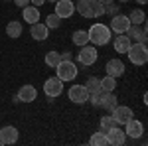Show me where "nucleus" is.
Returning <instances> with one entry per match:
<instances>
[{
	"label": "nucleus",
	"mask_w": 148,
	"mask_h": 146,
	"mask_svg": "<svg viewBox=\"0 0 148 146\" xmlns=\"http://www.w3.org/2000/svg\"><path fill=\"white\" fill-rule=\"evenodd\" d=\"M87 36H89V44H93V45H107L111 42V38H113L111 36V28L101 22L93 24L89 28V32H87Z\"/></svg>",
	"instance_id": "obj_1"
},
{
	"label": "nucleus",
	"mask_w": 148,
	"mask_h": 146,
	"mask_svg": "<svg viewBox=\"0 0 148 146\" xmlns=\"http://www.w3.org/2000/svg\"><path fill=\"white\" fill-rule=\"evenodd\" d=\"M126 56H128V59H130V63H134V65H144V63L148 61L146 44H142V42H134V44H130L128 51H126Z\"/></svg>",
	"instance_id": "obj_2"
},
{
	"label": "nucleus",
	"mask_w": 148,
	"mask_h": 146,
	"mask_svg": "<svg viewBox=\"0 0 148 146\" xmlns=\"http://www.w3.org/2000/svg\"><path fill=\"white\" fill-rule=\"evenodd\" d=\"M56 71H57V77L61 79L63 83L65 81H73V79L77 77V73H79V69L73 63V59L71 61H59L56 65Z\"/></svg>",
	"instance_id": "obj_3"
},
{
	"label": "nucleus",
	"mask_w": 148,
	"mask_h": 146,
	"mask_svg": "<svg viewBox=\"0 0 148 146\" xmlns=\"http://www.w3.org/2000/svg\"><path fill=\"white\" fill-rule=\"evenodd\" d=\"M97 57H99V51H97V47L95 45H81L79 53H77V61H79L81 65H93L95 61H97Z\"/></svg>",
	"instance_id": "obj_4"
},
{
	"label": "nucleus",
	"mask_w": 148,
	"mask_h": 146,
	"mask_svg": "<svg viewBox=\"0 0 148 146\" xmlns=\"http://www.w3.org/2000/svg\"><path fill=\"white\" fill-rule=\"evenodd\" d=\"M111 117H113V121L119 126H125L132 117H134V112H132V109L130 107H125V105H116L113 111H111Z\"/></svg>",
	"instance_id": "obj_5"
},
{
	"label": "nucleus",
	"mask_w": 148,
	"mask_h": 146,
	"mask_svg": "<svg viewBox=\"0 0 148 146\" xmlns=\"http://www.w3.org/2000/svg\"><path fill=\"white\" fill-rule=\"evenodd\" d=\"M44 93H46L49 99L59 97V95L63 93V81L57 77V75H56V77H49L46 83H44Z\"/></svg>",
	"instance_id": "obj_6"
},
{
	"label": "nucleus",
	"mask_w": 148,
	"mask_h": 146,
	"mask_svg": "<svg viewBox=\"0 0 148 146\" xmlns=\"http://www.w3.org/2000/svg\"><path fill=\"white\" fill-rule=\"evenodd\" d=\"M67 95H69V101H73L75 105H83V103L89 101V91L85 85H71Z\"/></svg>",
	"instance_id": "obj_7"
},
{
	"label": "nucleus",
	"mask_w": 148,
	"mask_h": 146,
	"mask_svg": "<svg viewBox=\"0 0 148 146\" xmlns=\"http://www.w3.org/2000/svg\"><path fill=\"white\" fill-rule=\"evenodd\" d=\"M105 71H107V75H111V77L116 79V77H123V75H125L126 67H125V63H123L119 57H113V59H109V61H107Z\"/></svg>",
	"instance_id": "obj_8"
},
{
	"label": "nucleus",
	"mask_w": 148,
	"mask_h": 146,
	"mask_svg": "<svg viewBox=\"0 0 148 146\" xmlns=\"http://www.w3.org/2000/svg\"><path fill=\"white\" fill-rule=\"evenodd\" d=\"M105 134H107V140H109V144L123 146V144L126 142V132H125V128H121L119 124H116V126H113L111 130H107Z\"/></svg>",
	"instance_id": "obj_9"
},
{
	"label": "nucleus",
	"mask_w": 148,
	"mask_h": 146,
	"mask_svg": "<svg viewBox=\"0 0 148 146\" xmlns=\"http://www.w3.org/2000/svg\"><path fill=\"white\" fill-rule=\"evenodd\" d=\"M125 132H126V136H130V138L136 140V138H140V136H144V124L132 117V119L125 124Z\"/></svg>",
	"instance_id": "obj_10"
},
{
	"label": "nucleus",
	"mask_w": 148,
	"mask_h": 146,
	"mask_svg": "<svg viewBox=\"0 0 148 146\" xmlns=\"http://www.w3.org/2000/svg\"><path fill=\"white\" fill-rule=\"evenodd\" d=\"M73 12H75V4H73L71 0H57L56 2V14L61 18V20L71 18Z\"/></svg>",
	"instance_id": "obj_11"
},
{
	"label": "nucleus",
	"mask_w": 148,
	"mask_h": 146,
	"mask_svg": "<svg viewBox=\"0 0 148 146\" xmlns=\"http://www.w3.org/2000/svg\"><path fill=\"white\" fill-rule=\"evenodd\" d=\"M128 26H130V20H128V16L125 14H116L113 16V20H111V32H116V34H125L126 30H128Z\"/></svg>",
	"instance_id": "obj_12"
},
{
	"label": "nucleus",
	"mask_w": 148,
	"mask_h": 146,
	"mask_svg": "<svg viewBox=\"0 0 148 146\" xmlns=\"http://www.w3.org/2000/svg\"><path fill=\"white\" fill-rule=\"evenodd\" d=\"M0 142L2 144H16L18 142V128L10 126V124L2 126L0 128Z\"/></svg>",
	"instance_id": "obj_13"
},
{
	"label": "nucleus",
	"mask_w": 148,
	"mask_h": 146,
	"mask_svg": "<svg viewBox=\"0 0 148 146\" xmlns=\"http://www.w3.org/2000/svg\"><path fill=\"white\" fill-rule=\"evenodd\" d=\"M16 97H18L20 103H32L38 97V89H36L34 85H22L18 89V93H16Z\"/></svg>",
	"instance_id": "obj_14"
},
{
	"label": "nucleus",
	"mask_w": 148,
	"mask_h": 146,
	"mask_svg": "<svg viewBox=\"0 0 148 146\" xmlns=\"http://www.w3.org/2000/svg\"><path fill=\"white\" fill-rule=\"evenodd\" d=\"M47 34H49V28H47L46 24H42V22L32 24V28H30V36L34 38L36 42H44V40H47Z\"/></svg>",
	"instance_id": "obj_15"
},
{
	"label": "nucleus",
	"mask_w": 148,
	"mask_h": 146,
	"mask_svg": "<svg viewBox=\"0 0 148 146\" xmlns=\"http://www.w3.org/2000/svg\"><path fill=\"white\" fill-rule=\"evenodd\" d=\"M125 34L128 36L130 40H134V42H142V44H146V28H140V26H136V24H130Z\"/></svg>",
	"instance_id": "obj_16"
},
{
	"label": "nucleus",
	"mask_w": 148,
	"mask_h": 146,
	"mask_svg": "<svg viewBox=\"0 0 148 146\" xmlns=\"http://www.w3.org/2000/svg\"><path fill=\"white\" fill-rule=\"evenodd\" d=\"M22 18H24V22L26 24H36V22H40V8L38 6H24L22 8Z\"/></svg>",
	"instance_id": "obj_17"
},
{
	"label": "nucleus",
	"mask_w": 148,
	"mask_h": 146,
	"mask_svg": "<svg viewBox=\"0 0 148 146\" xmlns=\"http://www.w3.org/2000/svg\"><path fill=\"white\" fill-rule=\"evenodd\" d=\"M130 44H132V40H130L126 34H116V38H114V42H113L116 53H126L128 47H130Z\"/></svg>",
	"instance_id": "obj_18"
},
{
	"label": "nucleus",
	"mask_w": 148,
	"mask_h": 146,
	"mask_svg": "<svg viewBox=\"0 0 148 146\" xmlns=\"http://www.w3.org/2000/svg\"><path fill=\"white\" fill-rule=\"evenodd\" d=\"M93 2L95 0H77L75 12H79L83 18H93Z\"/></svg>",
	"instance_id": "obj_19"
},
{
	"label": "nucleus",
	"mask_w": 148,
	"mask_h": 146,
	"mask_svg": "<svg viewBox=\"0 0 148 146\" xmlns=\"http://www.w3.org/2000/svg\"><path fill=\"white\" fill-rule=\"evenodd\" d=\"M24 32V26L22 22H18V20H12V22H8V26H6V36L10 38V40H18L20 36H22Z\"/></svg>",
	"instance_id": "obj_20"
},
{
	"label": "nucleus",
	"mask_w": 148,
	"mask_h": 146,
	"mask_svg": "<svg viewBox=\"0 0 148 146\" xmlns=\"http://www.w3.org/2000/svg\"><path fill=\"white\" fill-rule=\"evenodd\" d=\"M116 105H119V99H116L114 91H113V93H105V99H103V103H101V107H105V111L111 112Z\"/></svg>",
	"instance_id": "obj_21"
},
{
	"label": "nucleus",
	"mask_w": 148,
	"mask_h": 146,
	"mask_svg": "<svg viewBox=\"0 0 148 146\" xmlns=\"http://www.w3.org/2000/svg\"><path fill=\"white\" fill-rule=\"evenodd\" d=\"M128 20H130V24L142 26V24H144V20H146V14H144V10H140V8H134V10L128 14Z\"/></svg>",
	"instance_id": "obj_22"
},
{
	"label": "nucleus",
	"mask_w": 148,
	"mask_h": 146,
	"mask_svg": "<svg viewBox=\"0 0 148 146\" xmlns=\"http://www.w3.org/2000/svg\"><path fill=\"white\" fill-rule=\"evenodd\" d=\"M114 89H116V79L111 77V75H105V77L101 79V91H105V93H113Z\"/></svg>",
	"instance_id": "obj_23"
},
{
	"label": "nucleus",
	"mask_w": 148,
	"mask_h": 146,
	"mask_svg": "<svg viewBox=\"0 0 148 146\" xmlns=\"http://www.w3.org/2000/svg\"><path fill=\"white\" fill-rule=\"evenodd\" d=\"M71 40H73V44L75 45H85V44H89V36H87V32L85 30H75L73 32V36H71Z\"/></svg>",
	"instance_id": "obj_24"
},
{
	"label": "nucleus",
	"mask_w": 148,
	"mask_h": 146,
	"mask_svg": "<svg viewBox=\"0 0 148 146\" xmlns=\"http://www.w3.org/2000/svg\"><path fill=\"white\" fill-rule=\"evenodd\" d=\"M89 144H93V146H105V144H109L107 134H105L103 130H99V132H93L91 138H89Z\"/></svg>",
	"instance_id": "obj_25"
},
{
	"label": "nucleus",
	"mask_w": 148,
	"mask_h": 146,
	"mask_svg": "<svg viewBox=\"0 0 148 146\" xmlns=\"http://www.w3.org/2000/svg\"><path fill=\"white\" fill-rule=\"evenodd\" d=\"M61 61V56L57 53V51H47L46 53V65L47 67H53L56 69V65Z\"/></svg>",
	"instance_id": "obj_26"
},
{
	"label": "nucleus",
	"mask_w": 148,
	"mask_h": 146,
	"mask_svg": "<svg viewBox=\"0 0 148 146\" xmlns=\"http://www.w3.org/2000/svg\"><path fill=\"white\" fill-rule=\"evenodd\" d=\"M46 26L49 28V30H56V28H59V26H61V18H59L56 12H53V14H49V16L46 18Z\"/></svg>",
	"instance_id": "obj_27"
},
{
	"label": "nucleus",
	"mask_w": 148,
	"mask_h": 146,
	"mask_svg": "<svg viewBox=\"0 0 148 146\" xmlns=\"http://www.w3.org/2000/svg\"><path fill=\"white\" fill-rule=\"evenodd\" d=\"M85 87H87V91H89V93L99 91V89H101V79H99V77H89L87 81H85Z\"/></svg>",
	"instance_id": "obj_28"
},
{
	"label": "nucleus",
	"mask_w": 148,
	"mask_h": 146,
	"mask_svg": "<svg viewBox=\"0 0 148 146\" xmlns=\"http://www.w3.org/2000/svg\"><path fill=\"white\" fill-rule=\"evenodd\" d=\"M103 99H105V91H95V93H89V101L95 105V107H101V103H103Z\"/></svg>",
	"instance_id": "obj_29"
},
{
	"label": "nucleus",
	"mask_w": 148,
	"mask_h": 146,
	"mask_svg": "<svg viewBox=\"0 0 148 146\" xmlns=\"http://www.w3.org/2000/svg\"><path fill=\"white\" fill-rule=\"evenodd\" d=\"M99 124H101V130H103V132H107V130H111L113 126H116V123L113 121V117H103Z\"/></svg>",
	"instance_id": "obj_30"
},
{
	"label": "nucleus",
	"mask_w": 148,
	"mask_h": 146,
	"mask_svg": "<svg viewBox=\"0 0 148 146\" xmlns=\"http://www.w3.org/2000/svg\"><path fill=\"white\" fill-rule=\"evenodd\" d=\"M101 16H105V6L99 0H95L93 2V18H101Z\"/></svg>",
	"instance_id": "obj_31"
},
{
	"label": "nucleus",
	"mask_w": 148,
	"mask_h": 146,
	"mask_svg": "<svg viewBox=\"0 0 148 146\" xmlns=\"http://www.w3.org/2000/svg\"><path fill=\"white\" fill-rule=\"evenodd\" d=\"M105 14H109V16L113 18V16H116V14H121V6H116L114 2H111V4H105Z\"/></svg>",
	"instance_id": "obj_32"
},
{
	"label": "nucleus",
	"mask_w": 148,
	"mask_h": 146,
	"mask_svg": "<svg viewBox=\"0 0 148 146\" xmlns=\"http://www.w3.org/2000/svg\"><path fill=\"white\" fill-rule=\"evenodd\" d=\"M59 56H61V61H71V51H63Z\"/></svg>",
	"instance_id": "obj_33"
},
{
	"label": "nucleus",
	"mask_w": 148,
	"mask_h": 146,
	"mask_svg": "<svg viewBox=\"0 0 148 146\" xmlns=\"http://www.w3.org/2000/svg\"><path fill=\"white\" fill-rule=\"evenodd\" d=\"M14 2H16V6H20V8H24V6L30 4V0H14Z\"/></svg>",
	"instance_id": "obj_34"
},
{
	"label": "nucleus",
	"mask_w": 148,
	"mask_h": 146,
	"mask_svg": "<svg viewBox=\"0 0 148 146\" xmlns=\"http://www.w3.org/2000/svg\"><path fill=\"white\" fill-rule=\"evenodd\" d=\"M46 0H30V4H34V6H42Z\"/></svg>",
	"instance_id": "obj_35"
},
{
	"label": "nucleus",
	"mask_w": 148,
	"mask_h": 146,
	"mask_svg": "<svg viewBox=\"0 0 148 146\" xmlns=\"http://www.w3.org/2000/svg\"><path fill=\"white\" fill-rule=\"evenodd\" d=\"M99 2H101L103 6H105V4H111V2H114V0H99Z\"/></svg>",
	"instance_id": "obj_36"
},
{
	"label": "nucleus",
	"mask_w": 148,
	"mask_h": 146,
	"mask_svg": "<svg viewBox=\"0 0 148 146\" xmlns=\"http://www.w3.org/2000/svg\"><path fill=\"white\" fill-rule=\"evenodd\" d=\"M136 2H138V4H142V6H144V4H146L148 0H136Z\"/></svg>",
	"instance_id": "obj_37"
},
{
	"label": "nucleus",
	"mask_w": 148,
	"mask_h": 146,
	"mask_svg": "<svg viewBox=\"0 0 148 146\" xmlns=\"http://www.w3.org/2000/svg\"><path fill=\"white\" fill-rule=\"evenodd\" d=\"M46 2H53V4H56V2H57V0H46Z\"/></svg>",
	"instance_id": "obj_38"
},
{
	"label": "nucleus",
	"mask_w": 148,
	"mask_h": 146,
	"mask_svg": "<svg viewBox=\"0 0 148 146\" xmlns=\"http://www.w3.org/2000/svg\"><path fill=\"white\" fill-rule=\"evenodd\" d=\"M119 2H128V0H119Z\"/></svg>",
	"instance_id": "obj_39"
}]
</instances>
